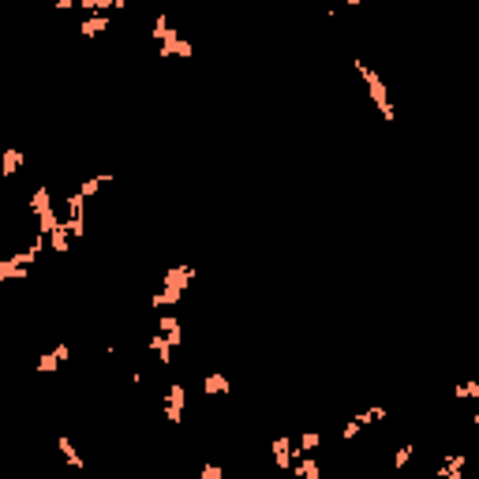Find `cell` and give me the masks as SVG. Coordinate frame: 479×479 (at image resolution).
Instances as JSON below:
<instances>
[{
  "label": "cell",
  "mask_w": 479,
  "mask_h": 479,
  "mask_svg": "<svg viewBox=\"0 0 479 479\" xmlns=\"http://www.w3.org/2000/svg\"><path fill=\"white\" fill-rule=\"evenodd\" d=\"M53 352H57V359L64 363V359H71V345H68V341H60V345H53Z\"/></svg>",
  "instance_id": "d4e9b609"
},
{
  "label": "cell",
  "mask_w": 479,
  "mask_h": 479,
  "mask_svg": "<svg viewBox=\"0 0 479 479\" xmlns=\"http://www.w3.org/2000/svg\"><path fill=\"white\" fill-rule=\"evenodd\" d=\"M165 4H183V0H165Z\"/></svg>",
  "instance_id": "83f0119b"
},
{
  "label": "cell",
  "mask_w": 479,
  "mask_h": 479,
  "mask_svg": "<svg viewBox=\"0 0 479 479\" xmlns=\"http://www.w3.org/2000/svg\"><path fill=\"white\" fill-rule=\"evenodd\" d=\"M109 26H113V12H82L79 34H82V38H98V34L109 30Z\"/></svg>",
  "instance_id": "5b68a950"
},
{
  "label": "cell",
  "mask_w": 479,
  "mask_h": 479,
  "mask_svg": "<svg viewBox=\"0 0 479 479\" xmlns=\"http://www.w3.org/2000/svg\"><path fill=\"white\" fill-rule=\"evenodd\" d=\"M146 345H150V352L158 356V363H161V367H169V363H172V352H177V345H172V341L165 337V334L150 329V341H146Z\"/></svg>",
  "instance_id": "30bf717a"
},
{
  "label": "cell",
  "mask_w": 479,
  "mask_h": 479,
  "mask_svg": "<svg viewBox=\"0 0 479 479\" xmlns=\"http://www.w3.org/2000/svg\"><path fill=\"white\" fill-rule=\"evenodd\" d=\"M453 397H457V401H479V382H476V379L457 382V386H453Z\"/></svg>",
  "instance_id": "ffe728a7"
},
{
  "label": "cell",
  "mask_w": 479,
  "mask_h": 479,
  "mask_svg": "<svg viewBox=\"0 0 479 479\" xmlns=\"http://www.w3.org/2000/svg\"><path fill=\"white\" fill-rule=\"evenodd\" d=\"M270 457H273V464H278L281 472H289L292 460H296V446H292V438H289V435L270 438Z\"/></svg>",
  "instance_id": "3957f363"
},
{
  "label": "cell",
  "mask_w": 479,
  "mask_h": 479,
  "mask_svg": "<svg viewBox=\"0 0 479 479\" xmlns=\"http://www.w3.org/2000/svg\"><path fill=\"white\" fill-rule=\"evenodd\" d=\"M438 479H464V453L460 449H453V453H446L442 457V464H438Z\"/></svg>",
  "instance_id": "9c48e42d"
},
{
  "label": "cell",
  "mask_w": 479,
  "mask_h": 479,
  "mask_svg": "<svg viewBox=\"0 0 479 479\" xmlns=\"http://www.w3.org/2000/svg\"><path fill=\"white\" fill-rule=\"evenodd\" d=\"M359 431H363V427H359V419H356V416H352V419H345V427H341V442H352Z\"/></svg>",
  "instance_id": "603a6c76"
},
{
  "label": "cell",
  "mask_w": 479,
  "mask_h": 479,
  "mask_svg": "<svg viewBox=\"0 0 479 479\" xmlns=\"http://www.w3.org/2000/svg\"><path fill=\"white\" fill-rule=\"evenodd\" d=\"M53 8H57V12H71V8H75V0H53Z\"/></svg>",
  "instance_id": "484cf974"
},
{
  "label": "cell",
  "mask_w": 479,
  "mask_h": 479,
  "mask_svg": "<svg viewBox=\"0 0 479 479\" xmlns=\"http://www.w3.org/2000/svg\"><path fill=\"white\" fill-rule=\"evenodd\" d=\"M180 296H183V292H177V289H165V284H161V289H158V292H154V296H150V307H154V311H165V307H180Z\"/></svg>",
  "instance_id": "e0dca14e"
},
{
  "label": "cell",
  "mask_w": 479,
  "mask_h": 479,
  "mask_svg": "<svg viewBox=\"0 0 479 479\" xmlns=\"http://www.w3.org/2000/svg\"><path fill=\"white\" fill-rule=\"evenodd\" d=\"M412 453H416V446H412V442H404V446H397V453H393V472H401V468L412 460Z\"/></svg>",
  "instance_id": "7402d4cb"
},
{
  "label": "cell",
  "mask_w": 479,
  "mask_h": 479,
  "mask_svg": "<svg viewBox=\"0 0 479 479\" xmlns=\"http://www.w3.org/2000/svg\"><path fill=\"white\" fill-rule=\"evenodd\" d=\"M161 404H165V419L169 423H180L183 419V408H188V390L180 382H169L161 393Z\"/></svg>",
  "instance_id": "7a4b0ae2"
},
{
  "label": "cell",
  "mask_w": 479,
  "mask_h": 479,
  "mask_svg": "<svg viewBox=\"0 0 479 479\" xmlns=\"http://www.w3.org/2000/svg\"><path fill=\"white\" fill-rule=\"evenodd\" d=\"M109 180H116V177H113V172H98V177H87V180H82V183H79V188H75V191H79V195H82V199H87V202H90V199H94V195H98V191H101V188H105V183H109Z\"/></svg>",
  "instance_id": "9a60e30c"
},
{
  "label": "cell",
  "mask_w": 479,
  "mask_h": 479,
  "mask_svg": "<svg viewBox=\"0 0 479 479\" xmlns=\"http://www.w3.org/2000/svg\"><path fill=\"white\" fill-rule=\"evenodd\" d=\"M199 476L202 479H225V468H221V464H202Z\"/></svg>",
  "instance_id": "cb8c5ba5"
},
{
  "label": "cell",
  "mask_w": 479,
  "mask_h": 479,
  "mask_svg": "<svg viewBox=\"0 0 479 479\" xmlns=\"http://www.w3.org/2000/svg\"><path fill=\"white\" fill-rule=\"evenodd\" d=\"M158 334H165L172 341V345L180 348V341H183V326H180V315H158Z\"/></svg>",
  "instance_id": "4fadbf2b"
},
{
  "label": "cell",
  "mask_w": 479,
  "mask_h": 479,
  "mask_svg": "<svg viewBox=\"0 0 479 479\" xmlns=\"http://www.w3.org/2000/svg\"><path fill=\"white\" fill-rule=\"evenodd\" d=\"M172 34H180V30H172V19L165 12H158V15H154V23H150V38L161 45V42H169Z\"/></svg>",
  "instance_id": "2e32d148"
},
{
  "label": "cell",
  "mask_w": 479,
  "mask_h": 479,
  "mask_svg": "<svg viewBox=\"0 0 479 479\" xmlns=\"http://www.w3.org/2000/svg\"><path fill=\"white\" fill-rule=\"evenodd\" d=\"M53 210H57V202H53V188H49V183H38V188L30 191V214L45 217V214H53Z\"/></svg>",
  "instance_id": "52a82bcc"
},
{
  "label": "cell",
  "mask_w": 479,
  "mask_h": 479,
  "mask_svg": "<svg viewBox=\"0 0 479 479\" xmlns=\"http://www.w3.org/2000/svg\"><path fill=\"white\" fill-rule=\"evenodd\" d=\"M45 240H49V251H57V255H68V251H71V240H75V236H71V228L64 225V217H60L57 225H53L49 233H45Z\"/></svg>",
  "instance_id": "ba28073f"
},
{
  "label": "cell",
  "mask_w": 479,
  "mask_h": 479,
  "mask_svg": "<svg viewBox=\"0 0 479 479\" xmlns=\"http://www.w3.org/2000/svg\"><path fill=\"white\" fill-rule=\"evenodd\" d=\"M34 371H38V374H53V371H60L57 352H53V348H49V352H42V356H38V363H34Z\"/></svg>",
  "instance_id": "44dd1931"
},
{
  "label": "cell",
  "mask_w": 479,
  "mask_h": 479,
  "mask_svg": "<svg viewBox=\"0 0 479 479\" xmlns=\"http://www.w3.org/2000/svg\"><path fill=\"white\" fill-rule=\"evenodd\" d=\"M228 390H233V382H228L225 371H210L206 379H202V393H206V397H225Z\"/></svg>",
  "instance_id": "7c38bea8"
},
{
  "label": "cell",
  "mask_w": 479,
  "mask_h": 479,
  "mask_svg": "<svg viewBox=\"0 0 479 479\" xmlns=\"http://www.w3.org/2000/svg\"><path fill=\"white\" fill-rule=\"evenodd\" d=\"M23 165H26V154L23 150H15V146H12V150H0V180H12Z\"/></svg>",
  "instance_id": "8fae6325"
},
{
  "label": "cell",
  "mask_w": 479,
  "mask_h": 479,
  "mask_svg": "<svg viewBox=\"0 0 479 479\" xmlns=\"http://www.w3.org/2000/svg\"><path fill=\"white\" fill-rule=\"evenodd\" d=\"M158 57H161V60H172V57L191 60V57H195V45H191L188 38H180V34H172L169 42H161V45H158Z\"/></svg>",
  "instance_id": "8992f818"
},
{
  "label": "cell",
  "mask_w": 479,
  "mask_h": 479,
  "mask_svg": "<svg viewBox=\"0 0 479 479\" xmlns=\"http://www.w3.org/2000/svg\"><path fill=\"white\" fill-rule=\"evenodd\" d=\"M57 449H60V457L68 460V464L75 468V472H82V468H87V460H82V453L75 449V442H71L68 435H60V438H57Z\"/></svg>",
  "instance_id": "5bb4252c"
},
{
  "label": "cell",
  "mask_w": 479,
  "mask_h": 479,
  "mask_svg": "<svg viewBox=\"0 0 479 479\" xmlns=\"http://www.w3.org/2000/svg\"><path fill=\"white\" fill-rule=\"evenodd\" d=\"M345 8H359V4H367V0H341Z\"/></svg>",
  "instance_id": "4316f807"
},
{
  "label": "cell",
  "mask_w": 479,
  "mask_h": 479,
  "mask_svg": "<svg viewBox=\"0 0 479 479\" xmlns=\"http://www.w3.org/2000/svg\"><path fill=\"white\" fill-rule=\"evenodd\" d=\"M292 446H296V453H318L322 435L318 431H300V438H292Z\"/></svg>",
  "instance_id": "ac0fdd59"
},
{
  "label": "cell",
  "mask_w": 479,
  "mask_h": 479,
  "mask_svg": "<svg viewBox=\"0 0 479 479\" xmlns=\"http://www.w3.org/2000/svg\"><path fill=\"white\" fill-rule=\"evenodd\" d=\"M191 281H195V266H188V262H180V266H172V270L161 273V284L165 289H177V292H188Z\"/></svg>",
  "instance_id": "277c9868"
},
{
  "label": "cell",
  "mask_w": 479,
  "mask_h": 479,
  "mask_svg": "<svg viewBox=\"0 0 479 479\" xmlns=\"http://www.w3.org/2000/svg\"><path fill=\"white\" fill-rule=\"evenodd\" d=\"M356 419H359V427H371V423H382V419H390V408H386V404H371V408L356 412Z\"/></svg>",
  "instance_id": "d6986e66"
},
{
  "label": "cell",
  "mask_w": 479,
  "mask_h": 479,
  "mask_svg": "<svg viewBox=\"0 0 479 479\" xmlns=\"http://www.w3.org/2000/svg\"><path fill=\"white\" fill-rule=\"evenodd\" d=\"M352 71L359 79H363V87H367V98L374 101V109H379V116L382 120H397V105H393V98H390V87H386V79L379 75V71L371 68V64H363V60H352Z\"/></svg>",
  "instance_id": "6da1fadb"
}]
</instances>
